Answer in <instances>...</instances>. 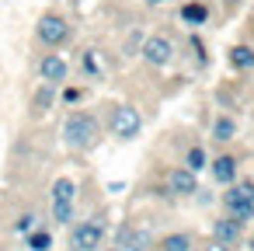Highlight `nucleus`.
I'll return each instance as SVG.
<instances>
[{
	"instance_id": "f257e3e1",
	"label": "nucleus",
	"mask_w": 254,
	"mask_h": 251,
	"mask_svg": "<svg viewBox=\"0 0 254 251\" xmlns=\"http://www.w3.org/2000/svg\"><path fill=\"white\" fill-rule=\"evenodd\" d=\"M63 143H66L70 150H77V154L91 150V147L98 143V119H94L91 112H73V115H66V122H63Z\"/></svg>"
},
{
	"instance_id": "f03ea898",
	"label": "nucleus",
	"mask_w": 254,
	"mask_h": 251,
	"mask_svg": "<svg viewBox=\"0 0 254 251\" xmlns=\"http://www.w3.org/2000/svg\"><path fill=\"white\" fill-rule=\"evenodd\" d=\"M223 216L237 220L240 227L254 220V181H233L223 192Z\"/></svg>"
},
{
	"instance_id": "7ed1b4c3",
	"label": "nucleus",
	"mask_w": 254,
	"mask_h": 251,
	"mask_svg": "<svg viewBox=\"0 0 254 251\" xmlns=\"http://www.w3.org/2000/svg\"><path fill=\"white\" fill-rule=\"evenodd\" d=\"M105 244V223L101 216H91V220H80L70 227V237H66V248L70 251H101Z\"/></svg>"
},
{
	"instance_id": "20e7f679",
	"label": "nucleus",
	"mask_w": 254,
	"mask_h": 251,
	"mask_svg": "<svg viewBox=\"0 0 254 251\" xmlns=\"http://www.w3.org/2000/svg\"><path fill=\"white\" fill-rule=\"evenodd\" d=\"M112 133L119 140H136L143 133V115L132 105H115L112 108Z\"/></svg>"
},
{
	"instance_id": "39448f33",
	"label": "nucleus",
	"mask_w": 254,
	"mask_h": 251,
	"mask_svg": "<svg viewBox=\"0 0 254 251\" xmlns=\"http://www.w3.org/2000/svg\"><path fill=\"white\" fill-rule=\"evenodd\" d=\"M115 248H122V251H150L153 248V234L143 230V227H136V223H119Z\"/></svg>"
},
{
	"instance_id": "423d86ee",
	"label": "nucleus",
	"mask_w": 254,
	"mask_h": 251,
	"mask_svg": "<svg viewBox=\"0 0 254 251\" xmlns=\"http://www.w3.org/2000/svg\"><path fill=\"white\" fill-rule=\"evenodd\" d=\"M35 35H39L46 46H63V42L70 39V25H66V18H60V14H42L39 25H35Z\"/></svg>"
},
{
	"instance_id": "0eeeda50",
	"label": "nucleus",
	"mask_w": 254,
	"mask_h": 251,
	"mask_svg": "<svg viewBox=\"0 0 254 251\" xmlns=\"http://www.w3.org/2000/svg\"><path fill=\"white\" fill-rule=\"evenodd\" d=\"M143 60H146L150 67H167V63L174 60V42L164 39V35H150V39L143 42Z\"/></svg>"
},
{
	"instance_id": "6e6552de",
	"label": "nucleus",
	"mask_w": 254,
	"mask_h": 251,
	"mask_svg": "<svg viewBox=\"0 0 254 251\" xmlns=\"http://www.w3.org/2000/svg\"><path fill=\"white\" fill-rule=\"evenodd\" d=\"M39 74H42V81H46L49 87H60V84L66 81L70 67H66V60H63L60 53H49V56L39 60Z\"/></svg>"
},
{
	"instance_id": "1a4fd4ad",
	"label": "nucleus",
	"mask_w": 254,
	"mask_h": 251,
	"mask_svg": "<svg viewBox=\"0 0 254 251\" xmlns=\"http://www.w3.org/2000/svg\"><path fill=\"white\" fill-rule=\"evenodd\" d=\"M167 192H171V195L188 199V195H195V192H198V178H195L188 167H174V171L167 174Z\"/></svg>"
},
{
	"instance_id": "9d476101",
	"label": "nucleus",
	"mask_w": 254,
	"mask_h": 251,
	"mask_svg": "<svg viewBox=\"0 0 254 251\" xmlns=\"http://www.w3.org/2000/svg\"><path fill=\"white\" fill-rule=\"evenodd\" d=\"M240 237H244V227H240L237 220L223 216V220H216V223H212V244L233 248V244H240Z\"/></svg>"
},
{
	"instance_id": "9b49d317",
	"label": "nucleus",
	"mask_w": 254,
	"mask_h": 251,
	"mask_svg": "<svg viewBox=\"0 0 254 251\" xmlns=\"http://www.w3.org/2000/svg\"><path fill=\"white\" fill-rule=\"evenodd\" d=\"M209 171H212V178H216L219 185H233V181H237V157L219 154L216 161H209Z\"/></svg>"
},
{
	"instance_id": "f8f14e48",
	"label": "nucleus",
	"mask_w": 254,
	"mask_h": 251,
	"mask_svg": "<svg viewBox=\"0 0 254 251\" xmlns=\"http://www.w3.org/2000/svg\"><path fill=\"white\" fill-rule=\"evenodd\" d=\"M157 248L160 251H195V237L188 230H178V234H167Z\"/></svg>"
},
{
	"instance_id": "ddd939ff",
	"label": "nucleus",
	"mask_w": 254,
	"mask_h": 251,
	"mask_svg": "<svg viewBox=\"0 0 254 251\" xmlns=\"http://www.w3.org/2000/svg\"><path fill=\"white\" fill-rule=\"evenodd\" d=\"M53 202H77V185H73V178L60 174V178L53 181Z\"/></svg>"
},
{
	"instance_id": "4468645a",
	"label": "nucleus",
	"mask_w": 254,
	"mask_h": 251,
	"mask_svg": "<svg viewBox=\"0 0 254 251\" xmlns=\"http://www.w3.org/2000/svg\"><path fill=\"white\" fill-rule=\"evenodd\" d=\"M237 136V122L230 119V115H216V122H212V140L216 143H230Z\"/></svg>"
},
{
	"instance_id": "2eb2a0df",
	"label": "nucleus",
	"mask_w": 254,
	"mask_h": 251,
	"mask_svg": "<svg viewBox=\"0 0 254 251\" xmlns=\"http://www.w3.org/2000/svg\"><path fill=\"white\" fill-rule=\"evenodd\" d=\"M185 167L191 171V174H198V171H205L209 167V154H205V147H188V154H185Z\"/></svg>"
},
{
	"instance_id": "dca6fc26",
	"label": "nucleus",
	"mask_w": 254,
	"mask_h": 251,
	"mask_svg": "<svg viewBox=\"0 0 254 251\" xmlns=\"http://www.w3.org/2000/svg\"><path fill=\"white\" fill-rule=\"evenodd\" d=\"M230 63L237 70H254V49L251 46H233L230 49Z\"/></svg>"
},
{
	"instance_id": "f3484780",
	"label": "nucleus",
	"mask_w": 254,
	"mask_h": 251,
	"mask_svg": "<svg viewBox=\"0 0 254 251\" xmlns=\"http://www.w3.org/2000/svg\"><path fill=\"white\" fill-rule=\"evenodd\" d=\"M205 18H209V7L205 4H185L181 7V21L185 25H202Z\"/></svg>"
},
{
	"instance_id": "a211bd4d",
	"label": "nucleus",
	"mask_w": 254,
	"mask_h": 251,
	"mask_svg": "<svg viewBox=\"0 0 254 251\" xmlns=\"http://www.w3.org/2000/svg\"><path fill=\"white\" fill-rule=\"evenodd\" d=\"M25 244H28V251H49V248H53V234L35 227V230L25 237Z\"/></svg>"
},
{
	"instance_id": "6ab92c4d",
	"label": "nucleus",
	"mask_w": 254,
	"mask_h": 251,
	"mask_svg": "<svg viewBox=\"0 0 254 251\" xmlns=\"http://www.w3.org/2000/svg\"><path fill=\"white\" fill-rule=\"evenodd\" d=\"M49 105H53V87L46 84V87H39V91H35V108H39V112H46Z\"/></svg>"
},
{
	"instance_id": "aec40b11",
	"label": "nucleus",
	"mask_w": 254,
	"mask_h": 251,
	"mask_svg": "<svg viewBox=\"0 0 254 251\" xmlns=\"http://www.w3.org/2000/svg\"><path fill=\"white\" fill-rule=\"evenodd\" d=\"M14 230L28 237V234L35 230V213H25V216H18V223H14Z\"/></svg>"
},
{
	"instance_id": "412c9836",
	"label": "nucleus",
	"mask_w": 254,
	"mask_h": 251,
	"mask_svg": "<svg viewBox=\"0 0 254 251\" xmlns=\"http://www.w3.org/2000/svg\"><path fill=\"white\" fill-rule=\"evenodd\" d=\"M84 70H87V74H98V63H94V53H87V56H84Z\"/></svg>"
},
{
	"instance_id": "4be33fe9",
	"label": "nucleus",
	"mask_w": 254,
	"mask_h": 251,
	"mask_svg": "<svg viewBox=\"0 0 254 251\" xmlns=\"http://www.w3.org/2000/svg\"><path fill=\"white\" fill-rule=\"evenodd\" d=\"M202 251H230V248H223V244H209V248H202Z\"/></svg>"
},
{
	"instance_id": "5701e85b",
	"label": "nucleus",
	"mask_w": 254,
	"mask_h": 251,
	"mask_svg": "<svg viewBox=\"0 0 254 251\" xmlns=\"http://www.w3.org/2000/svg\"><path fill=\"white\" fill-rule=\"evenodd\" d=\"M146 4H150V7H157V4H164V0H146Z\"/></svg>"
},
{
	"instance_id": "b1692460",
	"label": "nucleus",
	"mask_w": 254,
	"mask_h": 251,
	"mask_svg": "<svg viewBox=\"0 0 254 251\" xmlns=\"http://www.w3.org/2000/svg\"><path fill=\"white\" fill-rule=\"evenodd\" d=\"M101 251H122V248H115V244H112V248H101Z\"/></svg>"
},
{
	"instance_id": "393cba45",
	"label": "nucleus",
	"mask_w": 254,
	"mask_h": 251,
	"mask_svg": "<svg viewBox=\"0 0 254 251\" xmlns=\"http://www.w3.org/2000/svg\"><path fill=\"white\" fill-rule=\"evenodd\" d=\"M226 4H240V0H226Z\"/></svg>"
}]
</instances>
